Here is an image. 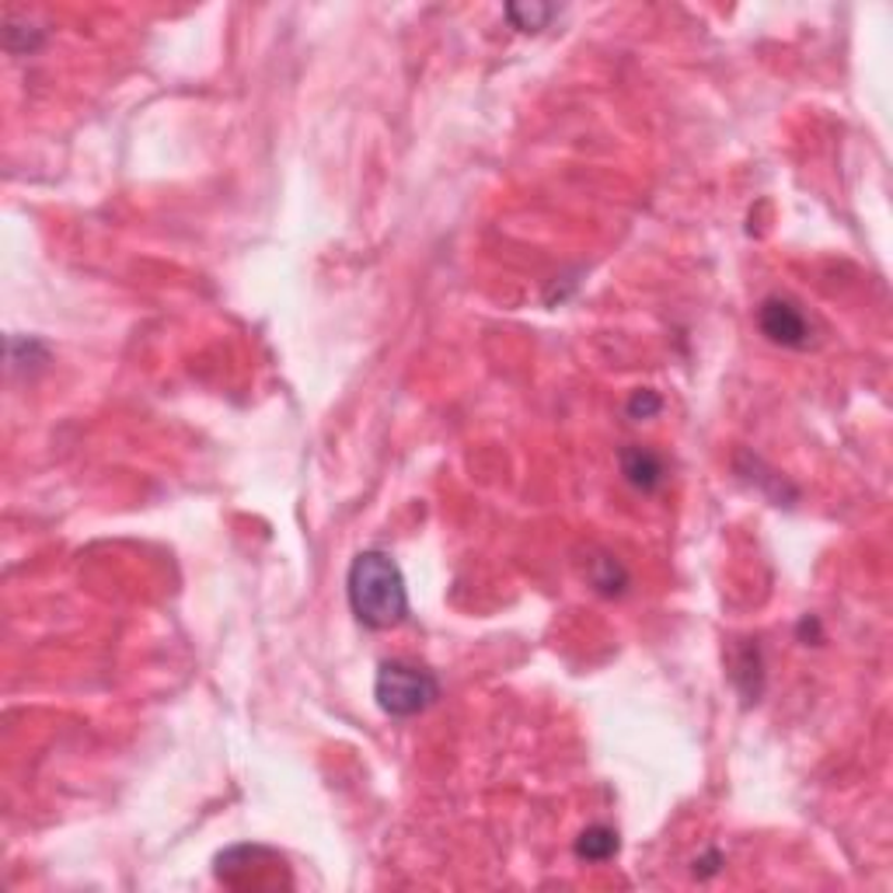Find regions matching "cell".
<instances>
[{"label":"cell","mask_w":893,"mask_h":893,"mask_svg":"<svg viewBox=\"0 0 893 893\" xmlns=\"http://www.w3.org/2000/svg\"><path fill=\"white\" fill-rule=\"evenodd\" d=\"M757 325L768 336V342L785 345V350H806L809 339H814L806 314L792 301H785V297H768L757 311Z\"/></svg>","instance_id":"3957f363"},{"label":"cell","mask_w":893,"mask_h":893,"mask_svg":"<svg viewBox=\"0 0 893 893\" xmlns=\"http://www.w3.org/2000/svg\"><path fill=\"white\" fill-rule=\"evenodd\" d=\"M374 699L385 716L412 719L440 699V681L433 670L408 659H385L374 677Z\"/></svg>","instance_id":"7a4b0ae2"},{"label":"cell","mask_w":893,"mask_h":893,"mask_svg":"<svg viewBox=\"0 0 893 893\" xmlns=\"http://www.w3.org/2000/svg\"><path fill=\"white\" fill-rule=\"evenodd\" d=\"M345 598L360 625L367 628H394L408 618V590L405 576L388 552H360L345 576Z\"/></svg>","instance_id":"6da1fadb"},{"label":"cell","mask_w":893,"mask_h":893,"mask_svg":"<svg viewBox=\"0 0 893 893\" xmlns=\"http://www.w3.org/2000/svg\"><path fill=\"white\" fill-rule=\"evenodd\" d=\"M618 848H621L618 831L607 823H593L576 838V855H580L583 863H607V858L618 855Z\"/></svg>","instance_id":"5b68a950"},{"label":"cell","mask_w":893,"mask_h":893,"mask_svg":"<svg viewBox=\"0 0 893 893\" xmlns=\"http://www.w3.org/2000/svg\"><path fill=\"white\" fill-rule=\"evenodd\" d=\"M659 405H664V402H659V394H653V391H639L636 399H632V405H628V412H632L636 419H639V416L646 419V416H653V412H659Z\"/></svg>","instance_id":"52a82bcc"},{"label":"cell","mask_w":893,"mask_h":893,"mask_svg":"<svg viewBox=\"0 0 893 893\" xmlns=\"http://www.w3.org/2000/svg\"><path fill=\"white\" fill-rule=\"evenodd\" d=\"M621 471H625V478L628 482H632L636 489H642V492H653V489H659L664 486V461H659L656 454H650V451H642V446H625L621 451Z\"/></svg>","instance_id":"277c9868"},{"label":"cell","mask_w":893,"mask_h":893,"mask_svg":"<svg viewBox=\"0 0 893 893\" xmlns=\"http://www.w3.org/2000/svg\"><path fill=\"white\" fill-rule=\"evenodd\" d=\"M555 14H558V8H552V4H510L506 8V18L520 32H541Z\"/></svg>","instance_id":"8992f818"}]
</instances>
